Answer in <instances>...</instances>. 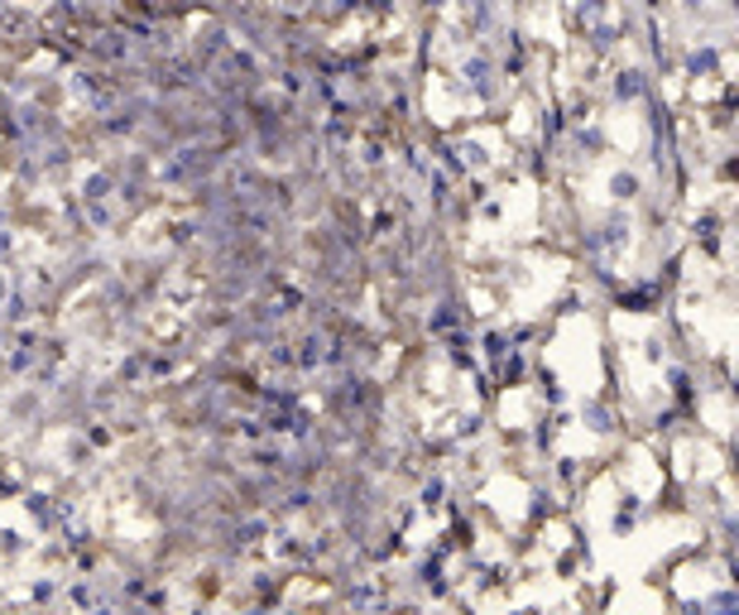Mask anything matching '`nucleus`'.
Masks as SVG:
<instances>
[{
  "label": "nucleus",
  "mask_w": 739,
  "mask_h": 615,
  "mask_svg": "<svg viewBox=\"0 0 739 615\" xmlns=\"http://www.w3.org/2000/svg\"><path fill=\"white\" fill-rule=\"evenodd\" d=\"M633 188H639V183H633L629 174H619V178H615V198H633Z\"/></svg>",
  "instance_id": "nucleus-1"
}]
</instances>
